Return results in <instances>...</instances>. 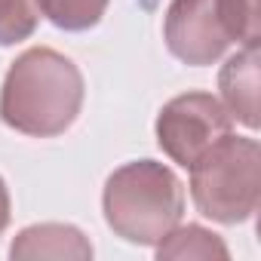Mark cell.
Returning <instances> with one entry per match:
<instances>
[{
	"instance_id": "obj_1",
	"label": "cell",
	"mask_w": 261,
	"mask_h": 261,
	"mask_svg": "<svg viewBox=\"0 0 261 261\" xmlns=\"http://www.w3.org/2000/svg\"><path fill=\"white\" fill-rule=\"evenodd\" d=\"M86 83L80 68L49 49H25L0 86V120L31 139H56L80 117Z\"/></svg>"
},
{
	"instance_id": "obj_2",
	"label": "cell",
	"mask_w": 261,
	"mask_h": 261,
	"mask_svg": "<svg viewBox=\"0 0 261 261\" xmlns=\"http://www.w3.org/2000/svg\"><path fill=\"white\" fill-rule=\"evenodd\" d=\"M101 212L108 227L136 246H157L185 212L178 175L157 160H133L105 181Z\"/></svg>"
},
{
	"instance_id": "obj_3",
	"label": "cell",
	"mask_w": 261,
	"mask_h": 261,
	"mask_svg": "<svg viewBox=\"0 0 261 261\" xmlns=\"http://www.w3.org/2000/svg\"><path fill=\"white\" fill-rule=\"evenodd\" d=\"M191 197L197 212L218 224L249 221L261 197V145L230 133L218 139L191 166Z\"/></svg>"
},
{
	"instance_id": "obj_4",
	"label": "cell",
	"mask_w": 261,
	"mask_h": 261,
	"mask_svg": "<svg viewBox=\"0 0 261 261\" xmlns=\"http://www.w3.org/2000/svg\"><path fill=\"white\" fill-rule=\"evenodd\" d=\"M163 40L191 68L215 65L233 43L258 40V0H172Z\"/></svg>"
},
{
	"instance_id": "obj_5",
	"label": "cell",
	"mask_w": 261,
	"mask_h": 261,
	"mask_svg": "<svg viewBox=\"0 0 261 261\" xmlns=\"http://www.w3.org/2000/svg\"><path fill=\"white\" fill-rule=\"evenodd\" d=\"M230 126L233 120L215 95L185 92L160 108L154 129L160 151L181 169H191L218 139L230 133Z\"/></svg>"
},
{
	"instance_id": "obj_6",
	"label": "cell",
	"mask_w": 261,
	"mask_h": 261,
	"mask_svg": "<svg viewBox=\"0 0 261 261\" xmlns=\"http://www.w3.org/2000/svg\"><path fill=\"white\" fill-rule=\"evenodd\" d=\"M218 89L224 98V111L230 120L243 126H258V40L243 43L237 56H230L218 74Z\"/></svg>"
},
{
	"instance_id": "obj_7",
	"label": "cell",
	"mask_w": 261,
	"mask_h": 261,
	"mask_svg": "<svg viewBox=\"0 0 261 261\" xmlns=\"http://www.w3.org/2000/svg\"><path fill=\"white\" fill-rule=\"evenodd\" d=\"M10 258H71V261H89L92 243L83 237L74 224H31L19 230V237L10 246Z\"/></svg>"
},
{
	"instance_id": "obj_8",
	"label": "cell",
	"mask_w": 261,
	"mask_h": 261,
	"mask_svg": "<svg viewBox=\"0 0 261 261\" xmlns=\"http://www.w3.org/2000/svg\"><path fill=\"white\" fill-rule=\"evenodd\" d=\"M157 258H221L227 261L230 252L224 246V240L200 224H188V227H172L160 243H157Z\"/></svg>"
},
{
	"instance_id": "obj_9",
	"label": "cell",
	"mask_w": 261,
	"mask_h": 261,
	"mask_svg": "<svg viewBox=\"0 0 261 261\" xmlns=\"http://www.w3.org/2000/svg\"><path fill=\"white\" fill-rule=\"evenodd\" d=\"M37 7L62 31H89L101 22L108 0H37Z\"/></svg>"
},
{
	"instance_id": "obj_10",
	"label": "cell",
	"mask_w": 261,
	"mask_h": 261,
	"mask_svg": "<svg viewBox=\"0 0 261 261\" xmlns=\"http://www.w3.org/2000/svg\"><path fill=\"white\" fill-rule=\"evenodd\" d=\"M40 7L37 0H0V46L28 40L37 31Z\"/></svg>"
},
{
	"instance_id": "obj_11",
	"label": "cell",
	"mask_w": 261,
	"mask_h": 261,
	"mask_svg": "<svg viewBox=\"0 0 261 261\" xmlns=\"http://www.w3.org/2000/svg\"><path fill=\"white\" fill-rule=\"evenodd\" d=\"M10 227V191H7V181L0 178V233Z\"/></svg>"
}]
</instances>
